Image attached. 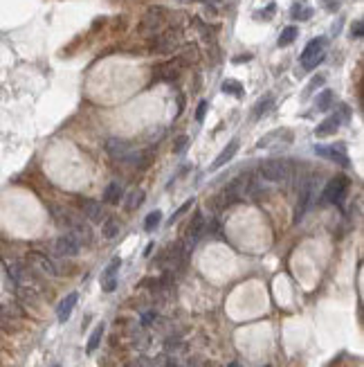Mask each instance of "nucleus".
Listing matches in <instances>:
<instances>
[{"mask_svg": "<svg viewBox=\"0 0 364 367\" xmlns=\"http://www.w3.org/2000/svg\"><path fill=\"white\" fill-rule=\"evenodd\" d=\"M106 154L112 158V160H119V162H126V165H135L138 162V151H135L133 142H128V140L124 138H108L106 140Z\"/></svg>", "mask_w": 364, "mask_h": 367, "instance_id": "f257e3e1", "label": "nucleus"}, {"mask_svg": "<svg viewBox=\"0 0 364 367\" xmlns=\"http://www.w3.org/2000/svg\"><path fill=\"white\" fill-rule=\"evenodd\" d=\"M259 174L261 178L270 180V183H281L290 174V162L281 160V158H270V160H263L259 165Z\"/></svg>", "mask_w": 364, "mask_h": 367, "instance_id": "f03ea898", "label": "nucleus"}, {"mask_svg": "<svg viewBox=\"0 0 364 367\" xmlns=\"http://www.w3.org/2000/svg\"><path fill=\"white\" fill-rule=\"evenodd\" d=\"M326 38L324 36H317L312 38V41L304 48V52H301V66H304V70H312L315 66L322 63L324 59V52H326Z\"/></svg>", "mask_w": 364, "mask_h": 367, "instance_id": "7ed1b4c3", "label": "nucleus"}, {"mask_svg": "<svg viewBox=\"0 0 364 367\" xmlns=\"http://www.w3.org/2000/svg\"><path fill=\"white\" fill-rule=\"evenodd\" d=\"M346 191H349V178L346 176H335L333 180H328L326 187L322 191V203H333L339 205L344 201Z\"/></svg>", "mask_w": 364, "mask_h": 367, "instance_id": "20e7f679", "label": "nucleus"}, {"mask_svg": "<svg viewBox=\"0 0 364 367\" xmlns=\"http://www.w3.org/2000/svg\"><path fill=\"white\" fill-rule=\"evenodd\" d=\"M164 23H167V9H162V7H151V9L144 14L142 23H140V32H142V34H153V36H155V34L164 27Z\"/></svg>", "mask_w": 364, "mask_h": 367, "instance_id": "39448f33", "label": "nucleus"}, {"mask_svg": "<svg viewBox=\"0 0 364 367\" xmlns=\"http://www.w3.org/2000/svg\"><path fill=\"white\" fill-rule=\"evenodd\" d=\"M180 45V32L178 30H169V32H157L151 38V50L155 52H173Z\"/></svg>", "mask_w": 364, "mask_h": 367, "instance_id": "423d86ee", "label": "nucleus"}, {"mask_svg": "<svg viewBox=\"0 0 364 367\" xmlns=\"http://www.w3.org/2000/svg\"><path fill=\"white\" fill-rule=\"evenodd\" d=\"M249 183H252V178H249L247 174H243V176H238L236 180H232V183L227 185L225 194H223V201L230 205V203L243 199V196L247 194V189H249Z\"/></svg>", "mask_w": 364, "mask_h": 367, "instance_id": "0eeeda50", "label": "nucleus"}, {"mask_svg": "<svg viewBox=\"0 0 364 367\" xmlns=\"http://www.w3.org/2000/svg\"><path fill=\"white\" fill-rule=\"evenodd\" d=\"M30 259L34 262V266H36L41 273H45L48 277H61L63 275V270H61V266L54 262L52 257H48L45 252H38V250H34L32 255H30Z\"/></svg>", "mask_w": 364, "mask_h": 367, "instance_id": "6e6552de", "label": "nucleus"}, {"mask_svg": "<svg viewBox=\"0 0 364 367\" xmlns=\"http://www.w3.org/2000/svg\"><path fill=\"white\" fill-rule=\"evenodd\" d=\"M204 228H207V223H204V217H202V212H196L193 214V221L189 223V228H187V232H185V250L189 252L193 246H196V241L202 236L204 232Z\"/></svg>", "mask_w": 364, "mask_h": 367, "instance_id": "1a4fd4ad", "label": "nucleus"}, {"mask_svg": "<svg viewBox=\"0 0 364 367\" xmlns=\"http://www.w3.org/2000/svg\"><path fill=\"white\" fill-rule=\"evenodd\" d=\"M54 252L59 257H77L79 252H81V244L77 241L75 234L65 232V234H61L59 239L54 241Z\"/></svg>", "mask_w": 364, "mask_h": 367, "instance_id": "9d476101", "label": "nucleus"}, {"mask_svg": "<svg viewBox=\"0 0 364 367\" xmlns=\"http://www.w3.org/2000/svg\"><path fill=\"white\" fill-rule=\"evenodd\" d=\"M312 196H315V180L308 178L299 185V201H297V210H294V221H299L306 214V210L310 207Z\"/></svg>", "mask_w": 364, "mask_h": 367, "instance_id": "9b49d317", "label": "nucleus"}, {"mask_svg": "<svg viewBox=\"0 0 364 367\" xmlns=\"http://www.w3.org/2000/svg\"><path fill=\"white\" fill-rule=\"evenodd\" d=\"M119 266H122V259L115 257L110 264L106 266V270L101 273V289L106 293H112L117 289V273H119Z\"/></svg>", "mask_w": 364, "mask_h": 367, "instance_id": "f8f14e48", "label": "nucleus"}, {"mask_svg": "<svg viewBox=\"0 0 364 367\" xmlns=\"http://www.w3.org/2000/svg\"><path fill=\"white\" fill-rule=\"evenodd\" d=\"M79 207H81L83 217H88L93 223H101L106 219V212L101 207L99 201H93V199H79Z\"/></svg>", "mask_w": 364, "mask_h": 367, "instance_id": "ddd939ff", "label": "nucleus"}, {"mask_svg": "<svg viewBox=\"0 0 364 367\" xmlns=\"http://www.w3.org/2000/svg\"><path fill=\"white\" fill-rule=\"evenodd\" d=\"M315 154H317V156H322V158H326V160H331V162H335V165H339V167H349V165H351V160L346 158L344 151L335 149V146L317 144V146H315Z\"/></svg>", "mask_w": 364, "mask_h": 367, "instance_id": "4468645a", "label": "nucleus"}, {"mask_svg": "<svg viewBox=\"0 0 364 367\" xmlns=\"http://www.w3.org/2000/svg\"><path fill=\"white\" fill-rule=\"evenodd\" d=\"M77 302H79V293H67L63 300H61V304L56 307V318H59V322H67V320H70Z\"/></svg>", "mask_w": 364, "mask_h": 367, "instance_id": "2eb2a0df", "label": "nucleus"}, {"mask_svg": "<svg viewBox=\"0 0 364 367\" xmlns=\"http://www.w3.org/2000/svg\"><path fill=\"white\" fill-rule=\"evenodd\" d=\"M67 232L75 234L77 241H79L81 246H88L90 241H93V230H90V225L83 221V219H79V217L75 219V223L70 225V230H67Z\"/></svg>", "mask_w": 364, "mask_h": 367, "instance_id": "dca6fc26", "label": "nucleus"}, {"mask_svg": "<svg viewBox=\"0 0 364 367\" xmlns=\"http://www.w3.org/2000/svg\"><path fill=\"white\" fill-rule=\"evenodd\" d=\"M182 61H171V63H162L157 68L155 72H153V79H162V81H175L180 75V66Z\"/></svg>", "mask_w": 364, "mask_h": 367, "instance_id": "f3484780", "label": "nucleus"}, {"mask_svg": "<svg viewBox=\"0 0 364 367\" xmlns=\"http://www.w3.org/2000/svg\"><path fill=\"white\" fill-rule=\"evenodd\" d=\"M236 151H238V140H232V142L218 154V158H216V160L212 162V171H216V169H220L223 165H227V162H230L232 158L236 156Z\"/></svg>", "mask_w": 364, "mask_h": 367, "instance_id": "a211bd4d", "label": "nucleus"}, {"mask_svg": "<svg viewBox=\"0 0 364 367\" xmlns=\"http://www.w3.org/2000/svg\"><path fill=\"white\" fill-rule=\"evenodd\" d=\"M339 124H342V122H339V117H337V115H331V117H326V120H324L320 126H317L315 133L320 135V138H326V135H333L335 131H337Z\"/></svg>", "mask_w": 364, "mask_h": 367, "instance_id": "6ab92c4d", "label": "nucleus"}, {"mask_svg": "<svg viewBox=\"0 0 364 367\" xmlns=\"http://www.w3.org/2000/svg\"><path fill=\"white\" fill-rule=\"evenodd\" d=\"M52 217H54V221L61 225V228H67L70 230V225L75 223V214L72 212H67V210H63V207H52Z\"/></svg>", "mask_w": 364, "mask_h": 367, "instance_id": "aec40b11", "label": "nucleus"}, {"mask_svg": "<svg viewBox=\"0 0 364 367\" xmlns=\"http://www.w3.org/2000/svg\"><path fill=\"white\" fill-rule=\"evenodd\" d=\"M122 196H124L122 185H119V183H110L106 187V191H104V203H108V205H117V203L122 201Z\"/></svg>", "mask_w": 364, "mask_h": 367, "instance_id": "412c9836", "label": "nucleus"}, {"mask_svg": "<svg viewBox=\"0 0 364 367\" xmlns=\"http://www.w3.org/2000/svg\"><path fill=\"white\" fill-rule=\"evenodd\" d=\"M104 331H106V327H104V325H97V327H95V331L90 334L88 347H86V352H88V354H95V352H97V347L101 345V338H104Z\"/></svg>", "mask_w": 364, "mask_h": 367, "instance_id": "4be33fe9", "label": "nucleus"}, {"mask_svg": "<svg viewBox=\"0 0 364 367\" xmlns=\"http://www.w3.org/2000/svg\"><path fill=\"white\" fill-rule=\"evenodd\" d=\"M333 99H335V93H333V90H328V88H326V90H322V95L317 97V104H315V106H317V111H322V113H324V111H328V109L333 106Z\"/></svg>", "mask_w": 364, "mask_h": 367, "instance_id": "5701e85b", "label": "nucleus"}, {"mask_svg": "<svg viewBox=\"0 0 364 367\" xmlns=\"http://www.w3.org/2000/svg\"><path fill=\"white\" fill-rule=\"evenodd\" d=\"M122 230V223L117 219H104V236L106 239H115Z\"/></svg>", "mask_w": 364, "mask_h": 367, "instance_id": "b1692460", "label": "nucleus"}, {"mask_svg": "<svg viewBox=\"0 0 364 367\" xmlns=\"http://www.w3.org/2000/svg\"><path fill=\"white\" fill-rule=\"evenodd\" d=\"M14 325V313L5 304H0V331H9Z\"/></svg>", "mask_w": 364, "mask_h": 367, "instance_id": "393cba45", "label": "nucleus"}, {"mask_svg": "<svg viewBox=\"0 0 364 367\" xmlns=\"http://www.w3.org/2000/svg\"><path fill=\"white\" fill-rule=\"evenodd\" d=\"M142 203H144V191H142V189H133V191L128 194V199H126V210H128V212L138 210Z\"/></svg>", "mask_w": 364, "mask_h": 367, "instance_id": "a878e982", "label": "nucleus"}, {"mask_svg": "<svg viewBox=\"0 0 364 367\" xmlns=\"http://www.w3.org/2000/svg\"><path fill=\"white\" fill-rule=\"evenodd\" d=\"M297 34H299V30L294 25H290V27H286V30L281 32V36H279V48H286V45H290L297 38Z\"/></svg>", "mask_w": 364, "mask_h": 367, "instance_id": "bb28decb", "label": "nucleus"}, {"mask_svg": "<svg viewBox=\"0 0 364 367\" xmlns=\"http://www.w3.org/2000/svg\"><path fill=\"white\" fill-rule=\"evenodd\" d=\"M272 95H265V97H261L259 99V104L254 106V120H259L261 115H263V113H268L270 111V106H272Z\"/></svg>", "mask_w": 364, "mask_h": 367, "instance_id": "cd10ccee", "label": "nucleus"}, {"mask_svg": "<svg viewBox=\"0 0 364 367\" xmlns=\"http://www.w3.org/2000/svg\"><path fill=\"white\" fill-rule=\"evenodd\" d=\"M160 223H162V212H160V210L151 212L149 217L144 219V228L149 230V232H153V230H155V228H157V225H160Z\"/></svg>", "mask_w": 364, "mask_h": 367, "instance_id": "c85d7f7f", "label": "nucleus"}, {"mask_svg": "<svg viewBox=\"0 0 364 367\" xmlns=\"http://www.w3.org/2000/svg\"><path fill=\"white\" fill-rule=\"evenodd\" d=\"M290 14H292V18H299V20H308L310 16H312V9H310V7H301V5H294Z\"/></svg>", "mask_w": 364, "mask_h": 367, "instance_id": "c756f323", "label": "nucleus"}, {"mask_svg": "<svg viewBox=\"0 0 364 367\" xmlns=\"http://www.w3.org/2000/svg\"><path fill=\"white\" fill-rule=\"evenodd\" d=\"M189 135H178V138H175V142H173V154L175 156H180V154H185V149L187 146H189Z\"/></svg>", "mask_w": 364, "mask_h": 367, "instance_id": "7c9ffc66", "label": "nucleus"}, {"mask_svg": "<svg viewBox=\"0 0 364 367\" xmlns=\"http://www.w3.org/2000/svg\"><path fill=\"white\" fill-rule=\"evenodd\" d=\"M223 93H227V95H243V86L238 81H234V79H227V81L223 83Z\"/></svg>", "mask_w": 364, "mask_h": 367, "instance_id": "2f4dec72", "label": "nucleus"}, {"mask_svg": "<svg viewBox=\"0 0 364 367\" xmlns=\"http://www.w3.org/2000/svg\"><path fill=\"white\" fill-rule=\"evenodd\" d=\"M207 109H209V101H200V104H198V111H196V120L200 122V120H204V115H207Z\"/></svg>", "mask_w": 364, "mask_h": 367, "instance_id": "473e14b6", "label": "nucleus"}, {"mask_svg": "<svg viewBox=\"0 0 364 367\" xmlns=\"http://www.w3.org/2000/svg\"><path fill=\"white\" fill-rule=\"evenodd\" d=\"M362 30H364V23L362 20H355L353 27H351V36H353V38H362Z\"/></svg>", "mask_w": 364, "mask_h": 367, "instance_id": "72a5a7b5", "label": "nucleus"}, {"mask_svg": "<svg viewBox=\"0 0 364 367\" xmlns=\"http://www.w3.org/2000/svg\"><path fill=\"white\" fill-rule=\"evenodd\" d=\"M335 115L339 117V122H349V117H351V111H349V106H339V113H335Z\"/></svg>", "mask_w": 364, "mask_h": 367, "instance_id": "f704fd0d", "label": "nucleus"}, {"mask_svg": "<svg viewBox=\"0 0 364 367\" xmlns=\"http://www.w3.org/2000/svg\"><path fill=\"white\" fill-rule=\"evenodd\" d=\"M189 207H191V201H187V203H185V205H182V207H180V210H178V212H175V214H173V217H171V223H173V221H178V219H180V217H182V214H185L187 210H189Z\"/></svg>", "mask_w": 364, "mask_h": 367, "instance_id": "c9c22d12", "label": "nucleus"}, {"mask_svg": "<svg viewBox=\"0 0 364 367\" xmlns=\"http://www.w3.org/2000/svg\"><path fill=\"white\" fill-rule=\"evenodd\" d=\"M324 5H326L328 11H337L339 9V0H324Z\"/></svg>", "mask_w": 364, "mask_h": 367, "instance_id": "e433bc0d", "label": "nucleus"}, {"mask_svg": "<svg viewBox=\"0 0 364 367\" xmlns=\"http://www.w3.org/2000/svg\"><path fill=\"white\" fill-rule=\"evenodd\" d=\"M322 83H324V75H317V77H315V79H312V81H310V88H308V93H310V90H315L317 86H322Z\"/></svg>", "mask_w": 364, "mask_h": 367, "instance_id": "4c0bfd02", "label": "nucleus"}, {"mask_svg": "<svg viewBox=\"0 0 364 367\" xmlns=\"http://www.w3.org/2000/svg\"><path fill=\"white\" fill-rule=\"evenodd\" d=\"M153 320H155V313H146L144 318H142V325H151Z\"/></svg>", "mask_w": 364, "mask_h": 367, "instance_id": "58836bf2", "label": "nucleus"}, {"mask_svg": "<svg viewBox=\"0 0 364 367\" xmlns=\"http://www.w3.org/2000/svg\"><path fill=\"white\" fill-rule=\"evenodd\" d=\"M153 246H155V244H149V246H146V252H144V255H146V257H149V255H151V252H153Z\"/></svg>", "mask_w": 364, "mask_h": 367, "instance_id": "ea45409f", "label": "nucleus"}, {"mask_svg": "<svg viewBox=\"0 0 364 367\" xmlns=\"http://www.w3.org/2000/svg\"><path fill=\"white\" fill-rule=\"evenodd\" d=\"M204 5H216V3H220V0H202Z\"/></svg>", "mask_w": 364, "mask_h": 367, "instance_id": "a19ab883", "label": "nucleus"}, {"mask_svg": "<svg viewBox=\"0 0 364 367\" xmlns=\"http://www.w3.org/2000/svg\"><path fill=\"white\" fill-rule=\"evenodd\" d=\"M178 3H191V0H178Z\"/></svg>", "mask_w": 364, "mask_h": 367, "instance_id": "79ce46f5", "label": "nucleus"}, {"mask_svg": "<svg viewBox=\"0 0 364 367\" xmlns=\"http://www.w3.org/2000/svg\"><path fill=\"white\" fill-rule=\"evenodd\" d=\"M54 367H59V365H54Z\"/></svg>", "mask_w": 364, "mask_h": 367, "instance_id": "37998d69", "label": "nucleus"}]
</instances>
